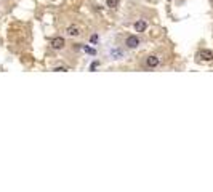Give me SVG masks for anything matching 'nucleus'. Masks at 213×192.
Listing matches in <instances>:
<instances>
[{"mask_svg":"<svg viewBox=\"0 0 213 192\" xmlns=\"http://www.w3.org/2000/svg\"><path fill=\"white\" fill-rule=\"evenodd\" d=\"M125 45H127V48H130V50H135V48L140 45V38L136 35H130V37H127Z\"/></svg>","mask_w":213,"mask_h":192,"instance_id":"obj_4","label":"nucleus"},{"mask_svg":"<svg viewBox=\"0 0 213 192\" xmlns=\"http://www.w3.org/2000/svg\"><path fill=\"white\" fill-rule=\"evenodd\" d=\"M98 66H99V61H95L93 64H91V67H90V71H95V69H96Z\"/></svg>","mask_w":213,"mask_h":192,"instance_id":"obj_9","label":"nucleus"},{"mask_svg":"<svg viewBox=\"0 0 213 192\" xmlns=\"http://www.w3.org/2000/svg\"><path fill=\"white\" fill-rule=\"evenodd\" d=\"M96 40H98V35L93 34V35H91V38H90V42H91V43H96Z\"/></svg>","mask_w":213,"mask_h":192,"instance_id":"obj_10","label":"nucleus"},{"mask_svg":"<svg viewBox=\"0 0 213 192\" xmlns=\"http://www.w3.org/2000/svg\"><path fill=\"white\" fill-rule=\"evenodd\" d=\"M106 5L109 7V8H117L119 7V0H106Z\"/></svg>","mask_w":213,"mask_h":192,"instance_id":"obj_7","label":"nucleus"},{"mask_svg":"<svg viewBox=\"0 0 213 192\" xmlns=\"http://www.w3.org/2000/svg\"><path fill=\"white\" fill-rule=\"evenodd\" d=\"M197 58H199L200 61L210 63V61H213V53H211L210 50H200V51L197 53Z\"/></svg>","mask_w":213,"mask_h":192,"instance_id":"obj_3","label":"nucleus"},{"mask_svg":"<svg viewBox=\"0 0 213 192\" xmlns=\"http://www.w3.org/2000/svg\"><path fill=\"white\" fill-rule=\"evenodd\" d=\"M66 32H67V35H71V37H79L82 32H80V27L79 26H76V24H71L67 29H66Z\"/></svg>","mask_w":213,"mask_h":192,"instance_id":"obj_5","label":"nucleus"},{"mask_svg":"<svg viewBox=\"0 0 213 192\" xmlns=\"http://www.w3.org/2000/svg\"><path fill=\"white\" fill-rule=\"evenodd\" d=\"M53 71H54V72H67V67H64V66H58V67H54Z\"/></svg>","mask_w":213,"mask_h":192,"instance_id":"obj_8","label":"nucleus"},{"mask_svg":"<svg viewBox=\"0 0 213 192\" xmlns=\"http://www.w3.org/2000/svg\"><path fill=\"white\" fill-rule=\"evenodd\" d=\"M160 63L159 59V56H155V55H151V56H147L146 58V67L147 69H154V67H157Z\"/></svg>","mask_w":213,"mask_h":192,"instance_id":"obj_2","label":"nucleus"},{"mask_svg":"<svg viewBox=\"0 0 213 192\" xmlns=\"http://www.w3.org/2000/svg\"><path fill=\"white\" fill-rule=\"evenodd\" d=\"M50 45H51L53 50H63L64 45H66V42H64L63 37H53L50 40Z\"/></svg>","mask_w":213,"mask_h":192,"instance_id":"obj_1","label":"nucleus"},{"mask_svg":"<svg viewBox=\"0 0 213 192\" xmlns=\"http://www.w3.org/2000/svg\"><path fill=\"white\" fill-rule=\"evenodd\" d=\"M146 27H147V24H146V21H143V19H141V21H136V23H135V31H136V32H144Z\"/></svg>","mask_w":213,"mask_h":192,"instance_id":"obj_6","label":"nucleus"},{"mask_svg":"<svg viewBox=\"0 0 213 192\" xmlns=\"http://www.w3.org/2000/svg\"><path fill=\"white\" fill-rule=\"evenodd\" d=\"M85 51H88L90 55H95V53H96V51L93 50V48H90V46H85Z\"/></svg>","mask_w":213,"mask_h":192,"instance_id":"obj_11","label":"nucleus"}]
</instances>
